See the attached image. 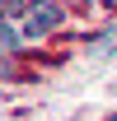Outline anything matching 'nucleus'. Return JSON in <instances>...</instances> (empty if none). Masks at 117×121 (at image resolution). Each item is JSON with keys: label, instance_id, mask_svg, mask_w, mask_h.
<instances>
[{"label": "nucleus", "instance_id": "f257e3e1", "mask_svg": "<svg viewBox=\"0 0 117 121\" xmlns=\"http://www.w3.org/2000/svg\"><path fill=\"white\" fill-rule=\"evenodd\" d=\"M61 19H66V9H61L56 0H38V5H28V19H24V33H28V37H47V33L56 28Z\"/></svg>", "mask_w": 117, "mask_h": 121}, {"label": "nucleus", "instance_id": "f03ea898", "mask_svg": "<svg viewBox=\"0 0 117 121\" xmlns=\"http://www.w3.org/2000/svg\"><path fill=\"white\" fill-rule=\"evenodd\" d=\"M84 51H89V60H112V56H117V28L98 33V37H94V42H89Z\"/></svg>", "mask_w": 117, "mask_h": 121}, {"label": "nucleus", "instance_id": "7ed1b4c3", "mask_svg": "<svg viewBox=\"0 0 117 121\" xmlns=\"http://www.w3.org/2000/svg\"><path fill=\"white\" fill-rule=\"evenodd\" d=\"M19 37L24 33L14 28V14H5V51H19Z\"/></svg>", "mask_w": 117, "mask_h": 121}, {"label": "nucleus", "instance_id": "20e7f679", "mask_svg": "<svg viewBox=\"0 0 117 121\" xmlns=\"http://www.w3.org/2000/svg\"><path fill=\"white\" fill-rule=\"evenodd\" d=\"M5 14H28V5L24 0H5Z\"/></svg>", "mask_w": 117, "mask_h": 121}]
</instances>
